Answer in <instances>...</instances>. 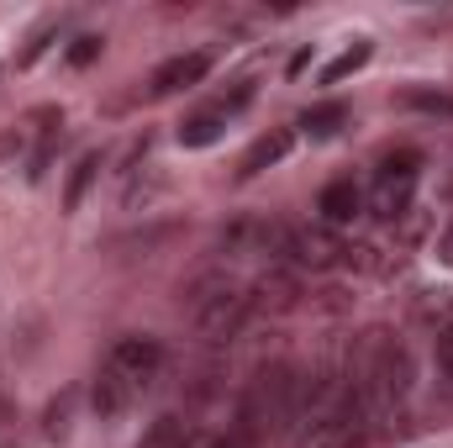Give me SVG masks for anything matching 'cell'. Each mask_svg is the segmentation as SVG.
<instances>
[{"instance_id":"cell-1","label":"cell","mask_w":453,"mask_h":448,"mask_svg":"<svg viewBox=\"0 0 453 448\" xmlns=\"http://www.w3.org/2000/svg\"><path fill=\"white\" fill-rule=\"evenodd\" d=\"M353 390L364 396L369 417H390L395 406H406L411 396V380H417V364H411V348L390 333H369L358 348V369H348Z\"/></svg>"},{"instance_id":"cell-2","label":"cell","mask_w":453,"mask_h":448,"mask_svg":"<svg viewBox=\"0 0 453 448\" xmlns=\"http://www.w3.org/2000/svg\"><path fill=\"white\" fill-rule=\"evenodd\" d=\"M296 390H301V369L296 364H264L248 390H242V406H237V428L248 444L269 438V433H285L296 428Z\"/></svg>"},{"instance_id":"cell-3","label":"cell","mask_w":453,"mask_h":448,"mask_svg":"<svg viewBox=\"0 0 453 448\" xmlns=\"http://www.w3.org/2000/svg\"><path fill=\"white\" fill-rule=\"evenodd\" d=\"M190 312H196V333L206 343H226V337L242 333V322L253 312V296L237 290L232 280H201L190 290Z\"/></svg>"},{"instance_id":"cell-4","label":"cell","mask_w":453,"mask_h":448,"mask_svg":"<svg viewBox=\"0 0 453 448\" xmlns=\"http://www.w3.org/2000/svg\"><path fill=\"white\" fill-rule=\"evenodd\" d=\"M417 169H422V153H411V148L390 153V158L380 164L374 190H369V201H364V206H369L380 222L406 217V212H411V196H417Z\"/></svg>"},{"instance_id":"cell-5","label":"cell","mask_w":453,"mask_h":448,"mask_svg":"<svg viewBox=\"0 0 453 448\" xmlns=\"http://www.w3.org/2000/svg\"><path fill=\"white\" fill-rule=\"evenodd\" d=\"M342 259H348V243L333 227H290V264H301V269H338Z\"/></svg>"},{"instance_id":"cell-6","label":"cell","mask_w":453,"mask_h":448,"mask_svg":"<svg viewBox=\"0 0 453 448\" xmlns=\"http://www.w3.org/2000/svg\"><path fill=\"white\" fill-rule=\"evenodd\" d=\"M111 364L116 375H127L137 390L164 369V348H158V337H142V333H127V337H116V348H111Z\"/></svg>"},{"instance_id":"cell-7","label":"cell","mask_w":453,"mask_h":448,"mask_svg":"<svg viewBox=\"0 0 453 448\" xmlns=\"http://www.w3.org/2000/svg\"><path fill=\"white\" fill-rule=\"evenodd\" d=\"M206 74H211V53H180V58H169V64L153 69L148 90H153V96H180V90L201 85Z\"/></svg>"},{"instance_id":"cell-8","label":"cell","mask_w":453,"mask_h":448,"mask_svg":"<svg viewBox=\"0 0 453 448\" xmlns=\"http://www.w3.org/2000/svg\"><path fill=\"white\" fill-rule=\"evenodd\" d=\"M132 401H137V385L106 364V369L96 375V385H90V406H96V417H101V422H116V417L132 412Z\"/></svg>"},{"instance_id":"cell-9","label":"cell","mask_w":453,"mask_h":448,"mask_svg":"<svg viewBox=\"0 0 453 448\" xmlns=\"http://www.w3.org/2000/svg\"><path fill=\"white\" fill-rule=\"evenodd\" d=\"M296 148V127H269L248 153H242V164H237V180H258L264 169H274V164H285V153Z\"/></svg>"},{"instance_id":"cell-10","label":"cell","mask_w":453,"mask_h":448,"mask_svg":"<svg viewBox=\"0 0 453 448\" xmlns=\"http://www.w3.org/2000/svg\"><path fill=\"white\" fill-rule=\"evenodd\" d=\"M317 212H322V227H348L364 217V190L353 185V180H333V185H322V196H317Z\"/></svg>"},{"instance_id":"cell-11","label":"cell","mask_w":453,"mask_h":448,"mask_svg":"<svg viewBox=\"0 0 453 448\" xmlns=\"http://www.w3.org/2000/svg\"><path fill=\"white\" fill-rule=\"evenodd\" d=\"M32 127H37V148H32L27 174L42 180L48 164H53V148H58V137H64V112H58V106H42V112H32Z\"/></svg>"},{"instance_id":"cell-12","label":"cell","mask_w":453,"mask_h":448,"mask_svg":"<svg viewBox=\"0 0 453 448\" xmlns=\"http://www.w3.org/2000/svg\"><path fill=\"white\" fill-rule=\"evenodd\" d=\"M226 121H232V116H226L222 101H217V106H206V112H196V116L180 121V143H185V148H211L226 132Z\"/></svg>"},{"instance_id":"cell-13","label":"cell","mask_w":453,"mask_h":448,"mask_svg":"<svg viewBox=\"0 0 453 448\" xmlns=\"http://www.w3.org/2000/svg\"><path fill=\"white\" fill-rule=\"evenodd\" d=\"M101 153L90 148V153H80V164L69 169V185H64V212H80L85 206V196H90V185H96V174H101Z\"/></svg>"},{"instance_id":"cell-14","label":"cell","mask_w":453,"mask_h":448,"mask_svg":"<svg viewBox=\"0 0 453 448\" xmlns=\"http://www.w3.org/2000/svg\"><path fill=\"white\" fill-rule=\"evenodd\" d=\"M342 121H348V106H342V101H317V106H306V112H301L296 127H301L306 137H317V143H322V137H338Z\"/></svg>"},{"instance_id":"cell-15","label":"cell","mask_w":453,"mask_h":448,"mask_svg":"<svg viewBox=\"0 0 453 448\" xmlns=\"http://www.w3.org/2000/svg\"><path fill=\"white\" fill-rule=\"evenodd\" d=\"M74 401H80L74 390H58V396L42 406V438H48V444H64V438L74 433Z\"/></svg>"},{"instance_id":"cell-16","label":"cell","mask_w":453,"mask_h":448,"mask_svg":"<svg viewBox=\"0 0 453 448\" xmlns=\"http://www.w3.org/2000/svg\"><path fill=\"white\" fill-rule=\"evenodd\" d=\"M201 438L190 433V422H180V417H158L148 433H142V444L137 448H196Z\"/></svg>"},{"instance_id":"cell-17","label":"cell","mask_w":453,"mask_h":448,"mask_svg":"<svg viewBox=\"0 0 453 448\" xmlns=\"http://www.w3.org/2000/svg\"><path fill=\"white\" fill-rule=\"evenodd\" d=\"M253 296H258V306H274V312H285V306H296V274H285V269H269L258 285H253Z\"/></svg>"},{"instance_id":"cell-18","label":"cell","mask_w":453,"mask_h":448,"mask_svg":"<svg viewBox=\"0 0 453 448\" xmlns=\"http://www.w3.org/2000/svg\"><path fill=\"white\" fill-rule=\"evenodd\" d=\"M369 58H374V42H364V37H358V42H353L348 53H338V58H333V64L322 69V85H342V80H353V74H358V69H364Z\"/></svg>"},{"instance_id":"cell-19","label":"cell","mask_w":453,"mask_h":448,"mask_svg":"<svg viewBox=\"0 0 453 448\" xmlns=\"http://www.w3.org/2000/svg\"><path fill=\"white\" fill-rule=\"evenodd\" d=\"M401 106L406 112H422V116H453V96L449 90H406Z\"/></svg>"},{"instance_id":"cell-20","label":"cell","mask_w":453,"mask_h":448,"mask_svg":"<svg viewBox=\"0 0 453 448\" xmlns=\"http://www.w3.org/2000/svg\"><path fill=\"white\" fill-rule=\"evenodd\" d=\"M53 32H58V21H42V27L32 32V42L21 48V58H16V64H21V69H27V64H37V53L48 48V37H53Z\"/></svg>"},{"instance_id":"cell-21","label":"cell","mask_w":453,"mask_h":448,"mask_svg":"<svg viewBox=\"0 0 453 448\" xmlns=\"http://www.w3.org/2000/svg\"><path fill=\"white\" fill-rule=\"evenodd\" d=\"M96 58H101V37H74L69 64H74V69H85V64H96Z\"/></svg>"},{"instance_id":"cell-22","label":"cell","mask_w":453,"mask_h":448,"mask_svg":"<svg viewBox=\"0 0 453 448\" xmlns=\"http://www.w3.org/2000/svg\"><path fill=\"white\" fill-rule=\"evenodd\" d=\"M438 369H443V380H453V322L438 328Z\"/></svg>"},{"instance_id":"cell-23","label":"cell","mask_w":453,"mask_h":448,"mask_svg":"<svg viewBox=\"0 0 453 448\" xmlns=\"http://www.w3.org/2000/svg\"><path fill=\"white\" fill-rule=\"evenodd\" d=\"M196 448H253L242 433H226V438H211V444H196Z\"/></svg>"},{"instance_id":"cell-24","label":"cell","mask_w":453,"mask_h":448,"mask_svg":"<svg viewBox=\"0 0 453 448\" xmlns=\"http://www.w3.org/2000/svg\"><path fill=\"white\" fill-rule=\"evenodd\" d=\"M443 259H449V264H453V232H449V237H443Z\"/></svg>"}]
</instances>
